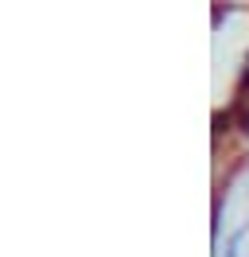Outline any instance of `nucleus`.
Returning <instances> with one entry per match:
<instances>
[{
    "label": "nucleus",
    "instance_id": "f257e3e1",
    "mask_svg": "<svg viewBox=\"0 0 249 257\" xmlns=\"http://www.w3.org/2000/svg\"><path fill=\"white\" fill-rule=\"evenodd\" d=\"M241 238H245V230H237L230 238V245H226V257H237V245H241Z\"/></svg>",
    "mask_w": 249,
    "mask_h": 257
}]
</instances>
